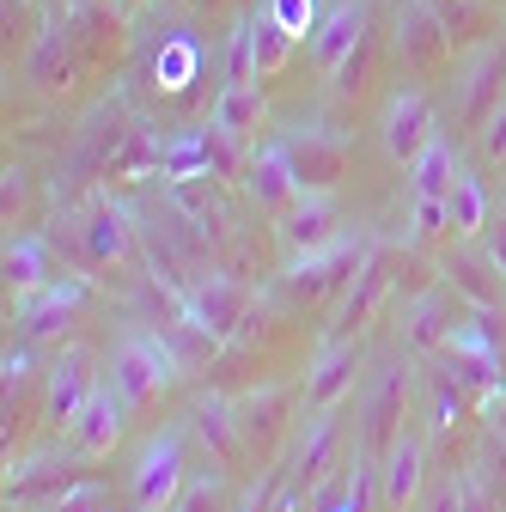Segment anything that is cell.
<instances>
[{"label":"cell","mask_w":506,"mask_h":512,"mask_svg":"<svg viewBox=\"0 0 506 512\" xmlns=\"http://www.w3.org/2000/svg\"><path fill=\"white\" fill-rule=\"evenodd\" d=\"M366 250H372V238H336V244H324V250H305V256H293V269H287V299L293 305H318V299H330L336 287H348L354 275H360V263H366Z\"/></svg>","instance_id":"cell-1"},{"label":"cell","mask_w":506,"mask_h":512,"mask_svg":"<svg viewBox=\"0 0 506 512\" xmlns=\"http://www.w3.org/2000/svg\"><path fill=\"white\" fill-rule=\"evenodd\" d=\"M171 366H177V360H171L165 342H153V336H122V348L110 354V391H116V403L129 409V415L147 409L165 384L177 378Z\"/></svg>","instance_id":"cell-2"},{"label":"cell","mask_w":506,"mask_h":512,"mask_svg":"<svg viewBox=\"0 0 506 512\" xmlns=\"http://www.w3.org/2000/svg\"><path fill=\"white\" fill-rule=\"evenodd\" d=\"M403 403H409V372L403 366H378L372 391L360 397V433H354L360 458H385V445L403 433Z\"/></svg>","instance_id":"cell-3"},{"label":"cell","mask_w":506,"mask_h":512,"mask_svg":"<svg viewBox=\"0 0 506 512\" xmlns=\"http://www.w3.org/2000/svg\"><path fill=\"white\" fill-rule=\"evenodd\" d=\"M287 159H293V171H299V183L305 189H336V177L348 171V128H330V122H299V128H287Z\"/></svg>","instance_id":"cell-4"},{"label":"cell","mask_w":506,"mask_h":512,"mask_svg":"<svg viewBox=\"0 0 506 512\" xmlns=\"http://www.w3.org/2000/svg\"><path fill=\"white\" fill-rule=\"evenodd\" d=\"M183 482H189V470H183V445H177V433L147 439L141 458H135V470H129L135 506H141V512H171L177 494H183Z\"/></svg>","instance_id":"cell-5"},{"label":"cell","mask_w":506,"mask_h":512,"mask_svg":"<svg viewBox=\"0 0 506 512\" xmlns=\"http://www.w3.org/2000/svg\"><path fill=\"white\" fill-rule=\"evenodd\" d=\"M366 31H372V0H336V7L318 19V31L305 37L311 43V61H318L324 74H342L348 61L360 55Z\"/></svg>","instance_id":"cell-6"},{"label":"cell","mask_w":506,"mask_h":512,"mask_svg":"<svg viewBox=\"0 0 506 512\" xmlns=\"http://www.w3.org/2000/svg\"><path fill=\"white\" fill-rule=\"evenodd\" d=\"M244 189H250V202L263 214H287L305 196V183H299V171L287 159V141H263V147L244 153Z\"/></svg>","instance_id":"cell-7"},{"label":"cell","mask_w":506,"mask_h":512,"mask_svg":"<svg viewBox=\"0 0 506 512\" xmlns=\"http://www.w3.org/2000/svg\"><path fill=\"white\" fill-rule=\"evenodd\" d=\"M80 305H86V281H80V275L25 293V299H19V330H25V342H61V330L74 324Z\"/></svg>","instance_id":"cell-8"},{"label":"cell","mask_w":506,"mask_h":512,"mask_svg":"<svg viewBox=\"0 0 506 512\" xmlns=\"http://www.w3.org/2000/svg\"><path fill=\"white\" fill-rule=\"evenodd\" d=\"M439 135L433 128V104H427V92H391V104H385V116H378V141H385V153L397 159V165H409L427 141Z\"/></svg>","instance_id":"cell-9"},{"label":"cell","mask_w":506,"mask_h":512,"mask_svg":"<svg viewBox=\"0 0 506 512\" xmlns=\"http://www.w3.org/2000/svg\"><path fill=\"white\" fill-rule=\"evenodd\" d=\"M427 488V439L421 433H397L385 445V458H378V500H385L391 512L415 506Z\"/></svg>","instance_id":"cell-10"},{"label":"cell","mask_w":506,"mask_h":512,"mask_svg":"<svg viewBox=\"0 0 506 512\" xmlns=\"http://www.w3.org/2000/svg\"><path fill=\"white\" fill-rule=\"evenodd\" d=\"M244 311H250V287H244V281H232V275H202L196 293H189V311H183V317L226 342V336H238Z\"/></svg>","instance_id":"cell-11"},{"label":"cell","mask_w":506,"mask_h":512,"mask_svg":"<svg viewBox=\"0 0 506 512\" xmlns=\"http://www.w3.org/2000/svg\"><path fill=\"white\" fill-rule=\"evenodd\" d=\"M446 43H452V31H446V19H439L427 0H403L397 7V55H403V68H439L446 61Z\"/></svg>","instance_id":"cell-12"},{"label":"cell","mask_w":506,"mask_h":512,"mask_svg":"<svg viewBox=\"0 0 506 512\" xmlns=\"http://www.w3.org/2000/svg\"><path fill=\"white\" fill-rule=\"evenodd\" d=\"M354 372H360V354H354V342H324L318 348V360H311V372H305V409L311 415H324V409H336L348 391H354Z\"/></svg>","instance_id":"cell-13"},{"label":"cell","mask_w":506,"mask_h":512,"mask_svg":"<svg viewBox=\"0 0 506 512\" xmlns=\"http://www.w3.org/2000/svg\"><path fill=\"white\" fill-rule=\"evenodd\" d=\"M80 244H86V263H98V269L129 263V250H135V220H129V208H116L110 196L92 202L86 220H80Z\"/></svg>","instance_id":"cell-14"},{"label":"cell","mask_w":506,"mask_h":512,"mask_svg":"<svg viewBox=\"0 0 506 512\" xmlns=\"http://www.w3.org/2000/svg\"><path fill=\"white\" fill-rule=\"evenodd\" d=\"M281 238H287V250H293V256L336 244V238H342V226H336V196H330V189H305V196L281 214Z\"/></svg>","instance_id":"cell-15"},{"label":"cell","mask_w":506,"mask_h":512,"mask_svg":"<svg viewBox=\"0 0 506 512\" xmlns=\"http://www.w3.org/2000/svg\"><path fill=\"white\" fill-rule=\"evenodd\" d=\"M391 269H397V250H391V244H372L366 263H360V275L348 281V293H342V305H336V324H342V330H360L366 317L378 311V299L391 293Z\"/></svg>","instance_id":"cell-16"},{"label":"cell","mask_w":506,"mask_h":512,"mask_svg":"<svg viewBox=\"0 0 506 512\" xmlns=\"http://www.w3.org/2000/svg\"><path fill=\"white\" fill-rule=\"evenodd\" d=\"M506 55L500 49H476L470 68H464V92H458V122L464 128H482L500 104H506Z\"/></svg>","instance_id":"cell-17"},{"label":"cell","mask_w":506,"mask_h":512,"mask_svg":"<svg viewBox=\"0 0 506 512\" xmlns=\"http://www.w3.org/2000/svg\"><path fill=\"white\" fill-rule=\"evenodd\" d=\"M92 391H98L92 384V354L86 348H61V360L49 366V421L74 427V415L86 409Z\"/></svg>","instance_id":"cell-18"},{"label":"cell","mask_w":506,"mask_h":512,"mask_svg":"<svg viewBox=\"0 0 506 512\" xmlns=\"http://www.w3.org/2000/svg\"><path fill=\"white\" fill-rule=\"evenodd\" d=\"M293 31L269 13V7H257V13H250L244 19V55H250V80H275L281 68H287V61H293Z\"/></svg>","instance_id":"cell-19"},{"label":"cell","mask_w":506,"mask_h":512,"mask_svg":"<svg viewBox=\"0 0 506 512\" xmlns=\"http://www.w3.org/2000/svg\"><path fill=\"white\" fill-rule=\"evenodd\" d=\"M122 415H129V409H122V403H116V391L104 384V391H92V397H86V409L74 415V427H68V433H74V445H80L86 458H104L110 445L122 439Z\"/></svg>","instance_id":"cell-20"},{"label":"cell","mask_w":506,"mask_h":512,"mask_svg":"<svg viewBox=\"0 0 506 512\" xmlns=\"http://www.w3.org/2000/svg\"><path fill=\"white\" fill-rule=\"evenodd\" d=\"M263 80H226L220 86V98H214V128H226V135H238V141H250L257 135V122H263Z\"/></svg>","instance_id":"cell-21"},{"label":"cell","mask_w":506,"mask_h":512,"mask_svg":"<svg viewBox=\"0 0 506 512\" xmlns=\"http://www.w3.org/2000/svg\"><path fill=\"white\" fill-rule=\"evenodd\" d=\"M189 421H196V433L214 445V470H232V464L250 452V439H244V427H238V409H226V403H202Z\"/></svg>","instance_id":"cell-22"},{"label":"cell","mask_w":506,"mask_h":512,"mask_svg":"<svg viewBox=\"0 0 506 512\" xmlns=\"http://www.w3.org/2000/svg\"><path fill=\"white\" fill-rule=\"evenodd\" d=\"M458 177V159H452V141L433 135L415 159H409V196H427V202H446V189Z\"/></svg>","instance_id":"cell-23"},{"label":"cell","mask_w":506,"mask_h":512,"mask_svg":"<svg viewBox=\"0 0 506 512\" xmlns=\"http://www.w3.org/2000/svg\"><path fill=\"white\" fill-rule=\"evenodd\" d=\"M0 269H7V293H13V299H25V293H37V287L55 281L49 244H43V238H13L7 256H0Z\"/></svg>","instance_id":"cell-24"},{"label":"cell","mask_w":506,"mask_h":512,"mask_svg":"<svg viewBox=\"0 0 506 512\" xmlns=\"http://www.w3.org/2000/svg\"><path fill=\"white\" fill-rule=\"evenodd\" d=\"M446 214H452V232H458V238H476V232L488 226V189H482L476 171L458 165V177H452V189H446Z\"/></svg>","instance_id":"cell-25"},{"label":"cell","mask_w":506,"mask_h":512,"mask_svg":"<svg viewBox=\"0 0 506 512\" xmlns=\"http://www.w3.org/2000/svg\"><path fill=\"white\" fill-rule=\"evenodd\" d=\"M330 452H336V415L324 409V415H311V427H305V439H299L293 476H299L305 488H318V482H324V470H330Z\"/></svg>","instance_id":"cell-26"},{"label":"cell","mask_w":506,"mask_h":512,"mask_svg":"<svg viewBox=\"0 0 506 512\" xmlns=\"http://www.w3.org/2000/svg\"><path fill=\"white\" fill-rule=\"evenodd\" d=\"M452 330H458V324H446V293H427V299H415V311H409L403 342H409L415 354H427V348H446Z\"/></svg>","instance_id":"cell-27"},{"label":"cell","mask_w":506,"mask_h":512,"mask_svg":"<svg viewBox=\"0 0 506 512\" xmlns=\"http://www.w3.org/2000/svg\"><path fill=\"white\" fill-rule=\"evenodd\" d=\"M494 263H476V256H458L452 263V293H464L476 311H500L506 305V281L500 275H488Z\"/></svg>","instance_id":"cell-28"},{"label":"cell","mask_w":506,"mask_h":512,"mask_svg":"<svg viewBox=\"0 0 506 512\" xmlns=\"http://www.w3.org/2000/svg\"><path fill=\"white\" fill-rule=\"evenodd\" d=\"M281 403H287L281 391H263V397H244V403H238V427H244V439H250V452L275 439V427H281V421H275Z\"/></svg>","instance_id":"cell-29"},{"label":"cell","mask_w":506,"mask_h":512,"mask_svg":"<svg viewBox=\"0 0 506 512\" xmlns=\"http://www.w3.org/2000/svg\"><path fill=\"white\" fill-rule=\"evenodd\" d=\"M171 512H226V476L214 470V476L183 482V494H177V506H171Z\"/></svg>","instance_id":"cell-30"},{"label":"cell","mask_w":506,"mask_h":512,"mask_svg":"<svg viewBox=\"0 0 506 512\" xmlns=\"http://www.w3.org/2000/svg\"><path fill=\"white\" fill-rule=\"evenodd\" d=\"M263 7H269L293 37H311V31H318V19H324V13H318V0H263Z\"/></svg>","instance_id":"cell-31"},{"label":"cell","mask_w":506,"mask_h":512,"mask_svg":"<svg viewBox=\"0 0 506 512\" xmlns=\"http://www.w3.org/2000/svg\"><path fill=\"white\" fill-rule=\"evenodd\" d=\"M409 226H415V238H439V232H452V214H446V202H427V196H415V214H409Z\"/></svg>","instance_id":"cell-32"},{"label":"cell","mask_w":506,"mask_h":512,"mask_svg":"<svg viewBox=\"0 0 506 512\" xmlns=\"http://www.w3.org/2000/svg\"><path fill=\"white\" fill-rule=\"evenodd\" d=\"M464 421V397H458V384H439L433 391V433H452Z\"/></svg>","instance_id":"cell-33"},{"label":"cell","mask_w":506,"mask_h":512,"mask_svg":"<svg viewBox=\"0 0 506 512\" xmlns=\"http://www.w3.org/2000/svg\"><path fill=\"white\" fill-rule=\"evenodd\" d=\"M427 512H464V476L433 482V494H427Z\"/></svg>","instance_id":"cell-34"},{"label":"cell","mask_w":506,"mask_h":512,"mask_svg":"<svg viewBox=\"0 0 506 512\" xmlns=\"http://www.w3.org/2000/svg\"><path fill=\"white\" fill-rule=\"evenodd\" d=\"M476 141H482V153H488V159H506V104L476 128Z\"/></svg>","instance_id":"cell-35"},{"label":"cell","mask_w":506,"mask_h":512,"mask_svg":"<svg viewBox=\"0 0 506 512\" xmlns=\"http://www.w3.org/2000/svg\"><path fill=\"white\" fill-rule=\"evenodd\" d=\"M98 500H104V488H98V482H80V488H68V494H61L49 512H98Z\"/></svg>","instance_id":"cell-36"},{"label":"cell","mask_w":506,"mask_h":512,"mask_svg":"<svg viewBox=\"0 0 506 512\" xmlns=\"http://www.w3.org/2000/svg\"><path fill=\"white\" fill-rule=\"evenodd\" d=\"M464 512H500V500L482 488V476H464Z\"/></svg>","instance_id":"cell-37"},{"label":"cell","mask_w":506,"mask_h":512,"mask_svg":"<svg viewBox=\"0 0 506 512\" xmlns=\"http://www.w3.org/2000/svg\"><path fill=\"white\" fill-rule=\"evenodd\" d=\"M488 263H494V275L506 281V220H500V232L488 238Z\"/></svg>","instance_id":"cell-38"},{"label":"cell","mask_w":506,"mask_h":512,"mask_svg":"<svg viewBox=\"0 0 506 512\" xmlns=\"http://www.w3.org/2000/svg\"><path fill=\"white\" fill-rule=\"evenodd\" d=\"M19 196H25V177H19V171H7V220H13V208H19Z\"/></svg>","instance_id":"cell-39"}]
</instances>
